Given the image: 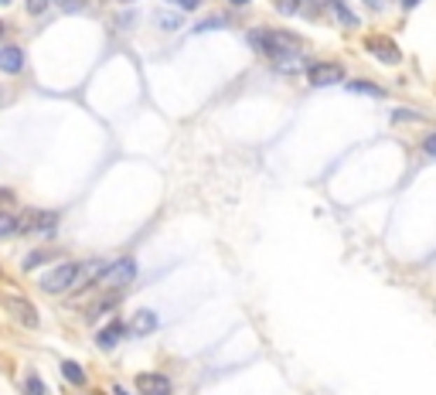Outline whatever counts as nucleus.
<instances>
[{
    "label": "nucleus",
    "mask_w": 436,
    "mask_h": 395,
    "mask_svg": "<svg viewBox=\"0 0 436 395\" xmlns=\"http://www.w3.org/2000/svg\"><path fill=\"white\" fill-rule=\"evenodd\" d=\"M249 41L259 55H266L269 62H290L300 55V38L290 34V31H266V27H256L249 31Z\"/></svg>",
    "instance_id": "nucleus-1"
},
{
    "label": "nucleus",
    "mask_w": 436,
    "mask_h": 395,
    "mask_svg": "<svg viewBox=\"0 0 436 395\" xmlns=\"http://www.w3.org/2000/svg\"><path fill=\"white\" fill-rule=\"evenodd\" d=\"M78 269H82L78 263H58L55 269H48V273L38 280V287L45 293H52V296H58V293L72 290L78 283Z\"/></svg>",
    "instance_id": "nucleus-2"
},
{
    "label": "nucleus",
    "mask_w": 436,
    "mask_h": 395,
    "mask_svg": "<svg viewBox=\"0 0 436 395\" xmlns=\"http://www.w3.org/2000/svg\"><path fill=\"white\" fill-rule=\"evenodd\" d=\"M58 229V211H24L17 236H55Z\"/></svg>",
    "instance_id": "nucleus-3"
},
{
    "label": "nucleus",
    "mask_w": 436,
    "mask_h": 395,
    "mask_svg": "<svg viewBox=\"0 0 436 395\" xmlns=\"http://www.w3.org/2000/svg\"><path fill=\"white\" fill-rule=\"evenodd\" d=\"M307 82L314 89L337 85V82H344V65H337V62H314L307 69Z\"/></svg>",
    "instance_id": "nucleus-4"
},
{
    "label": "nucleus",
    "mask_w": 436,
    "mask_h": 395,
    "mask_svg": "<svg viewBox=\"0 0 436 395\" xmlns=\"http://www.w3.org/2000/svg\"><path fill=\"white\" fill-rule=\"evenodd\" d=\"M133 280H136V259H129V256L109 263V269L103 273V283L106 287H113V290H123V287H129Z\"/></svg>",
    "instance_id": "nucleus-5"
},
{
    "label": "nucleus",
    "mask_w": 436,
    "mask_h": 395,
    "mask_svg": "<svg viewBox=\"0 0 436 395\" xmlns=\"http://www.w3.org/2000/svg\"><path fill=\"white\" fill-rule=\"evenodd\" d=\"M365 52L375 55L382 65H395V62H402V52H399V45L392 41V38H365Z\"/></svg>",
    "instance_id": "nucleus-6"
},
{
    "label": "nucleus",
    "mask_w": 436,
    "mask_h": 395,
    "mask_svg": "<svg viewBox=\"0 0 436 395\" xmlns=\"http://www.w3.org/2000/svg\"><path fill=\"white\" fill-rule=\"evenodd\" d=\"M136 389L143 395H171V378L160 371H140L136 375Z\"/></svg>",
    "instance_id": "nucleus-7"
},
{
    "label": "nucleus",
    "mask_w": 436,
    "mask_h": 395,
    "mask_svg": "<svg viewBox=\"0 0 436 395\" xmlns=\"http://www.w3.org/2000/svg\"><path fill=\"white\" fill-rule=\"evenodd\" d=\"M157 324H160V320H157V314H154V310L140 307V310L133 314V320H129V331H133L129 338H147V334H154V331H157Z\"/></svg>",
    "instance_id": "nucleus-8"
},
{
    "label": "nucleus",
    "mask_w": 436,
    "mask_h": 395,
    "mask_svg": "<svg viewBox=\"0 0 436 395\" xmlns=\"http://www.w3.org/2000/svg\"><path fill=\"white\" fill-rule=\"evenodd\" d=\"M123 334H127V327H123L120 320H109L106 327H99V334H96V347H99V351H113L116 344L123 341Z\"/></svg>",
    "instance_id": "nucleus-9"
},
{
    "label": "nucleus",
    "mask_w": 436,
    "mask_h": 395,
    "mask_svg": "<svg viewBox=\"0 0 436 395\" xmlns=\"http://www.w3.org/2000/svg\"><path fill=\"white\" fill-rule=\"evenodd\" d=\"M7 307H10V314L17 317L24 327H38V310H34V303L24 300V296H10L7 300Z\"/></svg>",
    "instance_id": "nucleus-10"
},
{
    "label": "nucleus",
    "mask_w": 436,
    "mask_h": 395,
    "mask_svg": "<svg viewBox=\"0 0 436 395\" xmlns=\"http://www.w3.org/2000/svg\"><path fill=\"white\" fill-rule=\"evenodd\" d=\"M24 69V52L17 48V45H7V48H0V72H7V76H17Z\"/></svg>",
    "instance_id": "nucleus-11"
},
{
    "label": "nucleus",
    "mask_w": 436,
    "mask_h": 395,
    "mask_svg": "<svg viewBox=\"0 0 436 395\" xmlns=\"http://www.w3.org/2000/svg\"><path fill=\"white\" fill-rule=\"evenodd\" d=\"M348 92H358V96H375V99H382V96H385V89H379L375 82H365V79L348 82Z\"/></svg>",
    "instance_id": "nucleus-12"
},
{
    "label": "nucleus",
    "mask_w": 436,
    "mask_h": 395,
    "mask_svg": "<svg viewBox=\"0 0 436 395\" xmlns=\"http://www.w3.org/2000/svg\"><path fill=\"white\" fill-rule=\"evenodd\" d=\"M52 259H55L52 249H34L31 256H24V263L21 266H24V273H31V269H38L41 263H52Z\"/></svg>",
    "instance_id": "nucleus-13"
},
{
    "label": "nucleus",
    "mask_w": 436,
    "mask_h": 395,
    "mask_svg": "<svg viewBox=\"0 0 436 395\" xmlns=\"http://www.w3.org/2000/svg\"><path fill=\"white\" fill-rule=\"evenodd\" d=\"M62 375H65V382H72V385H85V368L76 365V361H62Z\"/></svg>",
    "instance_id": "nucleus-14"
},
{
    "label": "nucleus",
    "mask_w": 436,
    "mask_h": 395,
    "mask_svg": "<svg viewBox=\"0 0 436 395\" xmlns=\"http://www.w3.org/2000/svg\"><path fill=\"white\" fill-rule=\"evenodd\" d=\"M17 225H21V218H14V215H7V211H0V238H10V236H17Z\"/></svg>",
    "instance_id": "nucleus-15"
},
{
    "label": "nucleus",
    "mask_w": 436,
    "mask_h": 395,
    "mask_svg": "<svg viewBox=\"0 0 436 395\" xmlns=\"http://www.w3.org/2000/svg\"><path fill=\"white\" fill-rule=\"evenodd\" d=\"M24 395H45V382L38 371H27L24 375Z\"/></svg>",
    "instance_id": "nucleus-16"
},
{
    "label": "nucleus",
    "mask_w": 436,
    "mask_h": 395,
    "mask_svg": "<svg viewBox=\"0 0 436 395\" xmlns=\"http://www.w3.org/2000/svg\"><path fill=\"white\" fill-rule=\"evenodd\" d=\"M27 3V14H34V17H38V14H45V10H48V3H52V0H24Z\"/></svg>",
    "instance_id": "nucleus-17"
},
{
    "label": "nucleus",
    "mask_w": 436,
    "mask_h": 395,
    "mask_svg": "<svg viewBox=\"0 0 436 395\" xmlns=\"http://www.w3.org/2000/svg\"><path fill=\"white\" fill-rule=\"evenodd\" d=\"M113 303H116V296H106V300H99V303H96V310H92L89 317H103L106 310H113Z\"/></svg>",
    "instance_id": "nucleus-18"
},
{
    "label": "nucleus",
    "mask_w": 436,
    "mask_h": 395,
    "mask_svg": "<svg viewBox=\"0 0 436 395\" xmlns=\"http://www.w3.org/2000/svg\"><path fill=\"white\" fill-rule=\"evenodd\" d=\"M423 150H426L430 157H436V133H426V136H423Z\"/></svg>",
    "instance_id": "nucleus-19"
},
{
    "label": "nucleus",
    "mask_w": 436,
    "mask_h": 395,
    "mask_svg": "<svg viewBox=\"0 0 436 395\" xmlns=\"http://www.w3.org/2000/svg\"><path fill=\"white\" fill-rule=\"evenodd\" d=\"M402 120H419V116H416L412 109H395V113H392V123H402Z\"/></svg>",
    "instance_id": "nucleus-20"
},
{
    "label": "nucleus",
    "mask_w": 436,
    "mask_h": 395,
    "mask_svg": "<svg viewBox=\"0 0 436 395\" xmlns=\"http://www.w3.org/2000/svg\"><path fill=\"white\" fill-rule=\"evenodd\" d=\"M167 3H174V7H181V10H195L202 0H167Z\"/></svg>",
    "instance_id": "nucleus-21"
},
{
    "label": "nucleus",
    "mask_w": 436,
    "mask_h": 395,
    "mask_svg": "<svg viewBox=\"0 0 436 395\" xmlns=\"http://www.w3.org/2000/svg\"><path fill=\"white\" fill-rule=\"evenodd\" d=\"M0 201H14V191H10V187H3V191H0Z\"/></svg>",
    "instance_id": "nucleus-22"
},
{
    "label": "nucleus",
    "mask_w": 436,
    "mask_h": 395,
    "mask_svg": "<svg viewBox=\"0 0 436 395\" xmlns=\"http://www.w3.org/2000/svg\"><path fill=\"white\" fill-rule=\"evenodd\" d=\"M399 3H402V10H412V7H416L419 0H399Z\"/></svg>",
    "instance_id": "nucleus-23"
},
{
    "label": "nucleus",
    "mask_w": 436,
    "mask_h": 395,
    "mask_svg": "<svg viewBox=\"0 0 436 395\" xmlns=\"http://www.w3.org/2000/svg\"><path fill=\"white\" fill-rule=\"evenodd\" d=\"M113 395H127V389H123V385H113Z\"/></svg>",
    "instance_id": "nucleus-24"
},
{
    "label": "nucleus",
    "mask_w": 436,
    "mask_h": 395,
    "mask_svg": "<svg viewBox=\"0 0 436 395\" xmlns=\"http://www.w3.org/2000/svg\"><path fill=\"white\" fill-rule=\"evenodd\" d=\"M229 3H235V7H249V0H229Z\"/></svg>",
    "instance_id": "nucleus-25"
},
{
    "label": "nucleus",
    "mask_w": 436,
    "mask_h": 395,
    "mask_svg": "<svg viewBox=\"0 0 436 395\" xmlns=\"http://www.w3.org/2000/svg\"><path fill=\"white\" fill-rule=\"evenodd\" d=\"M58 3H65V7H78V0H58Z\"/></svg>",
    "instance_id": "nucleus-26"
},
{
    "label": "nucleus",
    "mask_w": 436,
    "mask_h": 395,
    "mask_svg": "<svg viewBox=\"0 0 436 395\" xmlns=\"http://www.w3.org/2000/svg\"><path fill=\"white\" fill-rule=\"evenodd\" d=\"M365 3H368V7H379V3H382V0H365Z\"/></svg>",
    "instance_id": "nucleus-27"
},
{
    "label": "nucleus",
    "mask_w": 436,
    "mask_h": 395,
    "mask_svg": "<svg viewBox=\"0 0 436 395\" xmlns=\"http://www.w3.org/2000/svg\"><path fill=\"white\" fill-rule=\"evenodd\" d=\"M7 3H10V0H0V7H7Z\"/></svg>",
    "instance_id": "nucleus-28"
},
{
    "label": "nucleus",
    "mask_w": 436,
    "mask_h": 395,
    "mask_svg": "<svg viewBox=\"0 0 436 395\" xmlns=\"http://www.w3.org/2000/svg\"><path fill=\"white\" fill-rule=\"evenodd\" d=\"M0 34H3V21H0Z\"/></svg>",
    "instance_id": "nucleus-29"
}]
</instances>
